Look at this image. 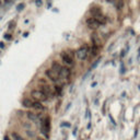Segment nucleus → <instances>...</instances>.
I'll use <instances>...</instances> for the list:
<instances>
[{
  "label": "nucleus",
  "mask_w": 140,
  "mask_h": 140,
  "mask_svg": "<svg viewBox=\"0 0 140 140\" xmlns=\"http://www.w3.org/2000/svg\"><path fill=\"white\" fill-rule=\"evenodd\" d=\"M11 138L13 140H25L20 134H19V132H17V131H12L11 132Z\"/></svg>",
  "instance_id": "9d476101"
},
{
  "label": "nucleus",
  "mask_w": 140,
  "mask_h": 140,
  "mask_svg": "<svg viewBox=\"0 0 140 140\" xmlns=\"http://www.w3.org/2000/svg\"><path fill=\"white\" fill-rule=\"evenodd\" d=\"M52 69L55 72H57V73L59 74L60 79H61V78H65L66 80H69V77H70V73H71V71H70V69L69 68L61 66V65H60L59 63H57V61H53L52 63Z\"/></svg>",
  "instance_id": "f257e3e1"
},
{
  "label": "nucleus",
  "mask_w": 140,
  "mask_h": 140,
  "mask_svg": "<svg viewBox=\"0 0 140 140\" xmlns=\"http://www.w3.org/2000/svg\"><path fill=\"white\" fill-rule=\"evenodd\" d=\"M97 52H99V47H97V45H93V47H92V49H91L92 55L95 56V55L97 54Z\"/></svg>",
  "instance_id": "ddd939ff"
},
{
  "label": "nucleus",
  "mask_w": 140,
  "mask_h": 140,
  "mask_svg": "<svg viewBox=\"0 0 140 140\" xmlns=\"http://www.w3.org/2000/svg\"><path fill=\"white\" fill-rule=\"evenodd\" d=\"M31 96L33 97V100L36 101V102H46V101L48 100V97L45 93L41 91L40 89H37V90H32L31 91Z\"/></svg>",
  "instance_id": "f03ea898"
},
{
  "label": "nucleus",
  "mask_w": 140,
  "mask_h": 140,
  "mask_svg": "<svg viewBox=\"0 0 140 140\" xmlns=\"http://www.w3.org/2000/svg\"><path fill=\"white\" fill-rule=\"evenodd\" d=\"M54 91H55V93H56L57 95H60V94H61V92H63V88H61L60 86H56L54 88Z\"/></svg>",
  "instance_id": "f8f14e48"
},
{
  "label": "nucleus",
  "mask_w": 140,
  "mask_h": 140,
  "mask_svg": "<svg viewBox=\"0 0 140 140\" xmlns=\"http://www.w3.org/2000/svg\"><path fill=\"white\" fill-rule=\"evenodd\" d=\"M86 24L89 25V27H91V29H97L99 26H100V23L96 19L94 18H89L88 20H86Z\"/></svg>",
  "instance_id": "0eeeda50"
},
{
  "label": "nucleus",
  "mask_w": 140,
  "mask_h": 140,
  "mask_svg": "<svg viewBox=\"0 0 140 140\" xmlns=\"http://www.w3.org/2000/svg\"><path fill=\"white\" fill-rule=\"evenodd\" d=\"M37 140H45L44 138H37Z\"/></svg>",
  "instance_id": "dca6fc26"
},
{
  "label": "nucleus",
  "mask_w": 140,
  "mask_h": 140,
  "mask_svg": "<svg viewBox=\"0 0 140 140\" xmlns=\"http://www.w3.org/2000/svg\"><path fill=\"white\" fill-rule=\"evenodd\" d=\"M3 139H5V140H10V138H9L8 136H5V138H3Z\"/></svg>",
  "instance_id": "2eb2a0df"
},
{
  "label": "nucleus",
  "mask_w": 140,
  "mask_h": 140,
  "mask_svg": "<svg viewBox=\"0 0 140 140\" xmlns=\"http://www.w3.org/2000/svg\"><path fill=\"white\" fill-rule=\"evenodd\" d=\"M26 116L29 118L30 120H33V122H36L37 120V115L34 114V113H32V112H27L26 113Z\"/></svg>",
  "instance_id": "9b49d317"
},
{
  "label": "nucleus",
  "mask_w": 140,
  "mask_h": 140,
  "mask_svg": "<svg viewBox=\"0 0 140 140\" xmlns=\"http://www.w3.org/2000/svg\"><path fill=\"white\" fill-rule=\"evenodd\" d=\"M40 90L43 93H45L46 95H47V97H50V99H54L55 95H56V93H55V91L53 90V88L50 86H48V84H42V86H40Z\"/></svg>",
  "instance_id": "20e7f679"
},
{
  "label": "nucleus",
  "mask_w": 140,
  "mask_h": 140,
  "mask_svg": "<svg viewBox=\"0 0 140 140\" xmlns=\"http://www.w3.org/2000/svg\"><path fill=\"white\" fill-rule=\"evenodd\" d=\"M45 74H46V77L54 83H59L60 81H61L59 74H58L57 72H55L53 69H47V70L45 71Z\"/></svg>",
  "instance_id": "7ed1b4c3"
},
{
  "label": "nucleus",
  "mask_w": 140,
  "mask_h": 140,
  "mask_svg": "<svg viewBox=\"0 0 140 140\" xmlns=\"http://www.w3.org/2000/svg\"><path fill=\"white\" fill-rule=\"evenodd\" d=\"M33 101L34 100H31L29 97H24L22 100V105L24 107H31L32 108V105H33Z\"/></svg>",
  "instance_id": "6e6552de"
},
{
  "label": "nucleus",
  "mask_w": 140,
  "mask_h": 140,
  "mask_svg": "<svg viewBox=\"0 0 140 140\" xmlns=\"http://www.w3.org/2000/svg\"><path fill=\"white\" fill-rule=\"evenodd\" d=\"M88 52L89 49L86 46H82L81 48H79L77 50V53H76V55H77V58L80 60H84L86 57H88Z\"/></svg>",
  "instance_id": "39448f33"
},
{
  "label": "nucleus",
  "mask_w": 140,
  "mask_h": 140,
  "mask_svg": "<svg viewBox=\"0 0 140 140\" xmlns=\"http://www.w3.org/2000/svg\"><path fill=\"white\" fill-rule=\"evenodd\" d=\"M61 60H63L66 65H68V66H72V65H73V59H72L71 56L69 54H67V53H63V54H61Z\"/></svg>",
  "instance_id": "423d86ee"
},
{
  "label": "nucleus",
  "mask_w": 140,
  "mask_h": 140,
  "mask_svg": "<svg viewBox=\"0 0 140 140\" xmlns=\"http://www.w3.org/2000/svg\"><path fill=\"white\" fill-rule=\"evenodd\" d=\"M138 57H140V48H139V53H138Z\"/></svg>",
  "instance_id": "f3484780"
},
{
  "label": "nucleus",
  "mask_w": 140,
  "mask_h": 140,
  "mask_svg": "<svg viewBox=\"0 0 140 140\" xmlns=\"http://www.w3.org/2000/svg\"><path fill=\"white\" fill-rule=\"evenodd\" d=\"M32 108L37 109V111H43L45 107H44V105H42V103H40V102L33 101V105H32Z\"/></svg>",
  "instance_id": "1a4fd4ad"
},
{
  "label": "nucleus",
  "mask_w": 140,
  "mask_h": 140,
  "mask_svg": "<svg viewBox=\"0 0 140 140\" xmlns=\"http://www.w3.org/2000/svg\"><path fill=\"white\" fill-rule=\"evenodd\" d=\"M123 6H124L123 0H118V3H117V9L118 10H122V9H123Z\"/></svg>",
  "instance_id": "4468645a"
}]
</instances>
